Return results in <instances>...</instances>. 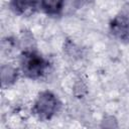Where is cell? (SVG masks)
<instances>
[{"label":"cell","mask_w":129,"mask_h":129,"mask_svg":"<svg viewBox=\"0 0 129 129\" xmlns=\"http://www.w3.org/2000/svg\"><path fill=\"white\" fill-rule=\"evenodd\" d=\"M64 0H40L43 11L49 15H57L63 8Z\"/></svg>","instance_id":"5"},{"label":"cell","mask_w":129,"mask_h":129,"mask_svg":"<svg viewBox=\"0 0 129 129\" xmlns=\"http://www.w3.org/2000/svg\"><path fill=\"white\" fill-rule=\"evenodd\" d=\"M17 79V71L9 66H3L1 68V80L3 86L12 84Z\"/></svg>","instance_id":"6"},{"label":"cell","mask_w":129,"mask_h":129,"mask_svg":"<svg viewBox=\"0 0 129 129\" xmlns=\"http://www.w3.org/2000/svg\"><path fill=\"white\" fill-rule=\"evenodd\" d=\"M20 67L22 73L29 79H38L45 73L48 62L37 52L27 50L20 57Z\"/></svg>","instance_id":"1"},{"label":"cell","mask_w":129,"mask_h":129,"mask_svg":"<svg viewBox=\"0 0 129 129\" xmlns=\"http://www.w3.org/2000/svg\"><path fill=\"white\" fill-rule=\"evenodd\" d=\"M40 0H11V7L13 11L20 15H29L33 13Z\"/></svg>","instance_id":"4"},{"label":"cell","mask_w":129,"mask_h":129,"mask_svg":"<svg viewBox=\"0 0 129 129\" xmlns=\"http://www.w3.org/2000/svg\"><path fill=\"white\" fill-rule=\"evenodd\" d=\"M58 107L59 102L55 95L49 91H44L38 95L34 102L32 112L40 120H47L56 113Z\"/></svg>","instance_id":"2"},{"label":"cell","mask_w":129,"mask_h":129,"mask_svg":"<svg viewBox=\"0 0 129 129\" xmlns=\"http://www.w3.org/2000/svg\"><path fill=\"white\" fill-rule=\"evenodd\" d=\"M111 33L120 40H129V17L126 15H117L110 22Z\"/></svg>","instance_id":"3"}]
</instances>
